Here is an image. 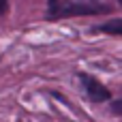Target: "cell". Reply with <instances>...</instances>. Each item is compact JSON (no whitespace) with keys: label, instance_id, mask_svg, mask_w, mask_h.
<instances>
[{"label":"cell","instance_id":"cell-1","mask_svg":"<svg viewBox=\"0 0 122 122\" xmlns=\"http://www.w3.org/2000/svg\"><path fill=\"white\" fill-rule=\"evenodd\" d=\"M79 79H81V84H84L86 94H88L90 101H94V103H105V101L112 99V92H109L99 79H94V77H90V75H79Z\"/></svg>","mask_w":122,"mask_h":122},{"label":"cell","instance_id":"cell-3","mask_svg":"<svg viewBox=\"0 0 122 122\" xmlns=\"http://www.w3.org/2000/svg\"><path fill=\"white\" fill-rule=\"evenodd\" d=\"M97 30L99 32H107V34H114V36H120L122 34V19H112L109 24H103Z\"/></svg>","mask_w":122,"mask_h":122},{"label":"cell","instance_id":"cell-6","mask_svg":"<svg viewBox=\"0 0 122 122\" xmlns=\"http://www.w3.org/2000/svg\"><path fill=\"white\" fill-rule=\"evenodd\" d=\"M118 2H120V0H118Z\"/></svg>","mask_w":122,"mask_h":122},{"label":"cell","instance_id":"cell-4","mask_svg":"<svg viewBox=\"0 0 122 122\" xmlns=\"http://www.w3.org/2000/svg\"><path fill=\"white\" fill-rule=\"evenodd\" d=\"M9 9V0H0V15H4Z\"/></svg>","mask_w":122,"mask_h":122},{"label":"cell","instance_id":"cell-5","mask_svg":"<svg viewBox=\"0 0 122 122\" xmlns=\"http://www.w3.org/2000/svg\"><path fill=\"white\" fill-rule=\"evenodd\" d=\"M56 4H58V0H49V6L51 9H56Z\"/></svg>","mask_w":122,"mask_h":122},{"label":"cell","instance_id":"cell-2","mask_svg":"<svg viewBox=\"0 0 122 122\" xmlns=\"http://www.w3.org/2000/svg\"><path fill=\"white\" fill-rule=\"evenodd\" d=\"M99 13H109V6H79V4H71L66 9L54 11V17H69V15H99Z\"/></svg>","mask_w":122,"mask_h":122}]
</instances>
